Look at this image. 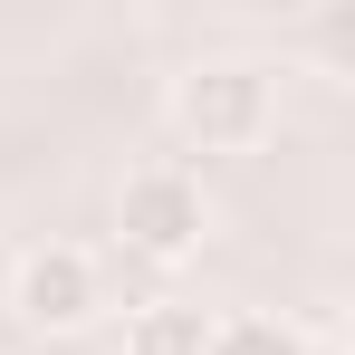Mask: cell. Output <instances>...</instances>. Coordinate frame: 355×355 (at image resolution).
<instances>
[{
  "label": "cell",
  "instance_id": "6da1fadb",
  "mask_svg": "<svg viewBox=\"0 0 355 355\" xmlns=\"http://www.w3.org/2000/svg\"><path fill=\"white\" fill-rule=\"evenodd\" d=\"M164 116L202 154H250L279 125V67H259V58H192L173 77V96H164Z\"/></svg>",
  "mask_w": 355,
  "mask_h": 355
},
{
  "label": "cell",
  "instance_id": "7a4b0ae2",
  "mask_svg": "<svg viewBox=\"0 0 355 355\" xmlns=\"http://www.w3.org/2000/svg\"><path fill=\"white\" fill-rule=\"evenodd\" d=\"M116 240L135 259H154V269H182L202 240H211V202H202V182L182 173V164H135L116 192Z\"/></svg>",
  "mask_w": 355,
  "mask_h": 355
},
{
  "label": "cell",
  "instance_id": "3957f363",
  "mask_svg": "<svg viewBox=\"0 0 355 355\" xmlns=\"http://www.w3.org/2000/svg\"><path fill=\"white\" fill-rule=\"evenodd\" d=\"M10 317L29 327V336H77V327H96L106 317V269L87 259V250H19V269H10Z\"/></svg>",
  "mask_w": 355,
  "mask_h": 355
},
{
  "label": "cell",
  "instance_id": "277c9868",
  "mask_svg": "<svg viewBox=\"0 0 355 355\" xmlns=\"http://www.w3.org/2000/svg\"><path fill=\"white\" fill-rule=\"evenodd\" d=\"M202 346H211V307L192 297H144L125 317V355H202Z\"/></svg>",
  "mask_w": 355,
  "mask_h": 355
},
{
  "label": "cell",
  "instance_id": "5b68a950",
  "mask_svg": "<svg viewBox=\"0 0 355 355\" xmlns=\"http://www.w3.org/2000/svg\"><path fill=\"white\" fill-rule=\"evenodd\" d=\"M202 355H307V336H297L288 317H259L250 307V317H211V346Z\"/></svg>",
  "mask_w": 355,
  "mask_h": 355
}]
</instances>
